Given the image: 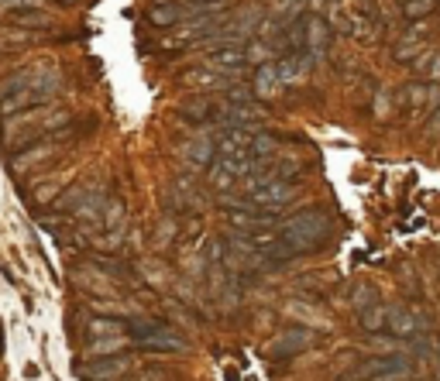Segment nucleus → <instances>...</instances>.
Masks as SVG:
<instances>
[{
    "label": "nucleus",
    "instance_id": "obj_1",
    "mask_svg": "<svg viewBox=\"0 0 440 381\" xmlns=\"http://www.w3.org/2000/svg\"><path fill=\"white\" fill-rule=\"evenodd\" d=\"M331 234H334L331 217H327L323 210L310 206V210H299V213H292V217L285 220L279 241H283L292 254H313L331 241Z\"/></svg>",
    "mask_w": 440,
    "mask_h": 381
},
{
    "label": "nucleus",
    "instance_id": "obj_2",
    "mask_svg": "<svg viewBox=\"0 0 440 381\" xmlns=\"http://www.w3.org/2000/svg\"><path fill=\"white\" fill-rule=\"evenodd\" d=\"M413 371V361L406 354H382V357H362L351 371L337 375V381H388V378H406Z\"/></svg>",
    "mask_w": 440,
    "mask_h": 381
},
{
    "label": "nucleus",
    "instance_id": "obj_3",
    "mask_svg": "<svg viewBox=\"0 0 440 381\" xmlns=\"http://www.w3.org/2000/svg\"><path fill=\"white\" fill-rule=\"evenodd\" d=\"M128 330L141 347L158 351V354H179V351H186V340L169 323H158V320H148V316H134V320H128Z\"/></svg>",
    "mask_w": 440,
    "mask_h": 381
},
{
    "label": "nucleus",
    "instance_id": "obj_4",
    "mask_svg": "<svg viewBox=\"0 0 440 381\" xmlns=\"http://www.w3.org/2000/svg\"><path fill=\"white\" fill-rule=\"evenodd\" d=\"M134 368L131 354H110V357H90V364H79V378L83 381H117Z\"/></svg>",
    "mask_w": 440,
    "mask_h": 381
},
{
    "label": "nucleus",
    "instance_id": "obj_5",
    "mask_svg": "<svg viewBox=\"0 0 440 381\" xmlns=\"http://www.w3.org/2000/svg\"><path fill=\"white\" fill-rule=\"evenodd\" d=\"M292 196H296V186L289 179H268L261 186H251V193H248L251 203L261 210H272V213H279L283 206L292 203Z\"/></svg>",
    "mask_w": 440,
    "mask_h": 381
},
{
    "label": "nucleus",
    "instance_id": "obj_6",
    "mask_svg": "<svg viewBox=\"0 0 440 381\" xmlns=\"http://www.w3.org/2000/svg\"><path fill=\"white\" fill-rule=\"evenodd\" d=\"M310 330H303V327H289V330L275 333L268 344H265V357H272V361H283V357H296L303 354L307 347H310Z\"/></svg>",
    "mask_w": 440,
    "mask_h": 381
},
{
    "label": "nucleus",
    "instance_id": "obj_7",
    "mask_svg": "<svg viewBox=\"0 0 440 381\" xmlns=\"http://www.w3.org/2000/svg\"><path fill=\"white\" fill-rule=\"evenodd\" d=\"M423 330V323H420V316H413L406 306H386V333L392 337H399V340H416Z\"/></svg>",
    "mask_w": 440,
    "mask_h": 381
},
{
    "label": "nucleus",
    "instance_id": "obj_8",
    "mask_svg": "<svg viewBox=\"0 0 440 381\" xmlns=\"http://www.w3.org/2000/svg\"><path fill=\"white\" fill-rule=\"evenodd\" d=\"M403 97L410 103V110H416V114H434L440 107V86L437 83H410Z\"/></svg>",
    "mask_w": 440,
    "mask_h": 381
},
{
    "label": "nucleus",
    "instance_id": "obj_9",
    "mask_svg": "<svg viewBox=\"0 0 440 381\" xmlns=\"http://www.w3.org/2000/svg\"><path fill=\"white\" fill-rule=\"evenodd\" d=\"M179 117L186 121V124H224V110H220L217 103H210L207 97L182 103Z\"/></svg>",
    "mask_w": 440,
    "mask_h": 381
},
{
    "label": "nucleus",
    "instance_id": "obj_10",
    "mask_svg": "<svg viewBox=\"0 0 440 381\" xmlns=\"http://www.w3.org/2000/svg\"><path fill=\"white\" fill-rule=\"evenodd\" d=\"M182 86L200 90V93H213V90H227V73H217L210 66H196L182 73Z\"/></svg>",
    "mask_w": 440,
    "mask_h": 381
},
{
    "label": "nucleus",
    "instance_id": "obj_11",
    "mask_svg": "<svg viewBox=\"0 0 440 381\" xmlns=\"http://www.w3.org/2000/svg\"><path fill=\"white\" fill-rule=\"evenodd\" d=\"M283 93V79H279V66L275 62H261L255 69V79H251V97L258 100H272Z\"/></svg>",
    "mask_w": 440,
    "mask_h": 381
},
{
    "label": "nucleus",
    "instance_id": "obj_12",
    "mask_svg": "<svg viewBox=\"0 0 440 381\" xmlns=\"http://www.w3.org/2000/svg\"><path fill=\"white\" fill-rule=\"evenodd\" d=\"M207 66L210 69H217V73H237L241 66H248V59H244V45L241 42H234V45H220V49H213L207 55Z\"/></svg>",
    "mask_w": 440,
    "mask_h": 381
},
{
    "label": "nucleus",
    "instance_id": "obj_13",
    "mask_svg": "<svg viewBox=\"0 0 440 381\" xmlns=\"http://www.w3.org/2000/svg\"><path fill=\"white\" fill-rule=\"evenodd\" d=\"M217 152H220V148H217V138L200 134V138H193V141L186 145V162H189L193 169H210Z\"/></svg>",
    "mask_w": 440,
    "mask_h": 381
},
{
    "label": "nucleus",
    "instance_id": "obj_14",
    "mask_svg": "<svg viewBox=\"0 0 440 381\" xmlns=\"http://www.w3.org/2000/svg\"><path fill=\"white\" fill-rule=\"evenodd\" d=\"M182 18H186V11L172 0H158V4L148 7V25L152 28H176Z\"/></svg>",
    "mask_w": 440,
    "mask_h": 381
},
{
    "label": "nucleus",
    "instance_id": "obj_15",
    "mask_svg": "<svg viewBox=\"0 0 440 381\" xmlns=\"http://www.w3.org/2000/svg\"><path fill=\"white\" fill-rule=\"evenodd\" d=\"M59 155V141H45V145H31V148H25V152L14 158V169L18 172H25L28 165H35V162H49V158H55Z\"/></svg>",
    "mask_w": 440,
    "mask_h": 381
},
{
    "label": "nucleus",
    "instance_id": "obj_16",
    "mask_svg": "<svg viewBox=\"0 0 440 381\" xmlns=\"http://www.w3.org/2000/svg\"><path fill=\"white\" fill-rule=\"evenodd\" d=\"M358 327L368 333L386 330V306L371 303V306H364V309H358Z\"/></svg>",
    "mask_w": 440,
    "mask_h": 381
},
{
    "label": "nucleus",
    "instance_id": "obj_17",
    "mask_svg": "<svg viewBox=\"0 0 440 381\" xmlns=\"http://www.w3.org/2000/svg\"><path fill=\"white\" fill-rule=\"evenodd\" d=\"M104 227L110 234V241H117L121 234H124V203L121 200H110L104 210Z\"/></svg>",
    "mask_w": 440,
    "mask_h": 381
},
{
    "label": "nucleus",
    "instance_id": "obj_18",
    "mask_svg": "<svg viewBox=\"0 0 440 381\" xmlns=\"http://www.w3.org/2000/svg\"><path fill=\"white\" fill-rule=\"evenodd\" d=\"M128 330V323L124 320H117V316H97V320H90V337H117V333Z\"/></svg>",
    "mask_w": 440,
    "mask_h": 381
},
{
    "label": "nucleus",
    "instance_id": "obj_19",
    "mask_svg": "<svg viewBox=\"0 0 440 381\" xmlns=\"http://www.w3.org/2000/svg\"><path fill=\"white\" fill-rule=\"evenodd\" d=\"M423 52V42L416 38V35H406L403 42H396V49H392V55H396V62H410L413 66V59Z\"/></svg>",
    "mask_w": 440,
    "mask_h": 381
},
{
    "label": "nucleus",
    "instance_id": "obj_20",
    "mask_svg": "<svg viewBox=\"0 0 440 381\" xmlns=\"http://www.w3.org/2000/svg\"><path fill=\"white\" fill-rule=\"evenodd\" d=\"M437 7H440V0H406V4H403V14H406L410 21H423V18H430Z\"/></svg>",
    "mask_w": 440,
    "mask_h": 381
},
{
    "label": "nucleus",
    "instance_id": "obj_21",
    "mask_svg": "<svg viewBox=\"0 0 440 381\" xmlns=\"http://www.w3.org/2000/svg\"><path fill=\"white\" fill-rule=\"evenodd\" d=\"M375 299H379V296H375V285H371V282H358V285L351 289V296H347V303H351L355 313L364 309V306H371Z\"/></svg>",
    "mask_w": 440,
    "mask_h": 381
},
{
    "label": "nucleus",
    "instance_id": "obj_22",
    "mask_svg": "<svg viewBox=\"0 0 440 381\" xmlns=\"http://www.w3.org/2000/svg\"><path fill=\"white\" fill-rule=\"evenodd\" d=\"M121 351H124L121 337H114V340H97L93 337V344L86 347V357H110V354H121Z\"/></svg>",
    "mask_w": 440,
    "mask_h": 381
},
{
    "label": "nucleus",
    "instance_id": "obj_23",
    "mask_svg": "<svg viewBox=\"0 0 440 381\" xmlns=\"http://www.w3.org/2000/svg\"><path fill=\"white\" fill-rule=\"evenodd\" d=\"M272 52H275L272 42H248V45H244V59H248L251 66H261V62L272 59Z\"/></svg>",
    "mask_w": 440,
    "mask_h": 381
},
{
    "label": "nucleus",
    "instance_id": "obj_24",
    "mask_svg": "<svg viewBox=\"0 0 440 381\" xmlns=\"http://www.w3.org/2000/svg\"><path fill=\"white\" fill-rule=\"evenodd\" d=\"M371 114H375V121H382V124L392 117V93H388V90H379V93L371 97Z\"/></svg>",
    "mask_w": 440,
    "mask_h": 381
},
{
    "label": "nucleus",
    "instance_id": "obj_25",
    "mask_svg": "<svg viewBox=\"0 0 440 381\" xmlns=\"http://www.w3.org/2000/svg\"><path fill=\"white\" fill-rule=\"evenodd\" d=\"M207 179H210V186H213V189H231V186H234V176H231V169H227L224 162H217V165H210Z\"/></svg>",
    "mask_w": 440,
    "mask_h": 381
},
{
    "label": "nucleus",
    "instance_id": "obj_26",
    "mask_svg": "<svg viewBox=\"0 0 440 381\" xmlns=\"http://www.w3.org/2000/svg\"><path fill=\"white\" fill-rule=\"evenodd\" d=\"M310 0H275V11H279V18L283 21H296V18H303V7H307Z\"/></svg>",
    "mask_w": 440,
    "mask_h": 381
},
{
    "label": "nucleus",
    "instance_id": "obj_27",
    "mask_svg": "<svg viewBox=\"0 0 440 381\" xmlns=\"http://www.w3.org/2000/svg\"><path fill=\"white\" fill-rule=\"evenodd\" d=\"M275 148H279V141H275L272 134H251V148H248V152H251V158H261V155H272Z\"/></svg>",
    "mask_w": 440,
    "mask_h": 381
},
{
    "label": "nucleus",
    "instance_id": "obj_28",
    "mask_svg": "<svg viewBox=\"0 0 440 381\" xmlns=\"http://www.w3.org/2000/svg\"><path fill=\"white\" fill-rule=\"evenodd\" d=\"M427 79H430V83H437V79H440V52H434V59H430V69H427Z\"/></svg>",
    "mask_w": 440,
    "mask_h": 381
},
{
    "label": "nucleus",
    "instance_id": "obj_29",
    "mask_svg": "<svg viewBox=\"0 0 440 381\" xmlns=\"http://www.w3.org/2000/svg\"><path fill=\"white\" fill-rule=\"evenodd\" d=\"M427 134H434V138H440V107L430 114V121H427Z\"/></svg>",
    "mask_w": 440,
    "mask_h": 381
},
{
    "label": "nucleus",
    "instance_id": "obj_30",
    "mask_svg": "<svg viewBox=\"0 0 440 381\" xmlns=\"http://www.w3.org/2000/svg\"><path fill=\"white\" fill-rule=\"evenodd\" d=\"M358 4H362L364 14H375V0H358Z\"/></svg>",
    "mask_w": 440,
    "mask_h": 381
},
{
    "label": "nucleus",
    "instance_id": "obj_31",
    "mask_svg": "<svg viewBox=\"0 0 440 381\" xmlns=\"http://www.w3.org/2000/svg\"><path fill=\"white\" fill-rule=\"evenodd\" d=\"M200 4H220V0H200Z\"/></svg>",
    "mask_w": 440,
    "mask_h": 381
},
{
    "label": "nucleus",
    "instance_id": "obj_32",
    "mask_svg": "<svg viewBox=\"0 0 440 381\" xmlns=\"http://www.w3.org/2000/svg\"><path fill=\"white\" fill-rule=\"evenodd\" d=\"M59 4H76V0H59Z\"/></svg>",
    "mask_w": 440,
    "mask_h": 381
},
{
    "label": "nucleus",
    "instance_id": "obj_33",
    "mask_svg": "<svg viewBox=\"0 0 440 381\" xmlns=\"http://www.w3.org/2000/svg\"><path fill=\"white\" fill-rule=\"evenodd\" d=\"M396 4H406V0H396Z\"/></svg>",
    "mask_w": 440,
    "mask_h": 381
}]
</instances>
